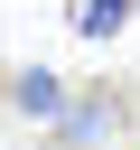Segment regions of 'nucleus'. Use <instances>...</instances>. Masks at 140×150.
Here are the masks:
<instances>
[{
	"label": "nucleus",
	"instance_id": "nucleus-1",
	"mask_svg": "<svg viewBox=\"0 0 140 150\" xmlns=\"http://www.w3.org/2000/svg\"><path fill=\"white\" fill-rule=\"evenodd\" d=\"M121 112H131V103H121L112 84H93V94H65V103H56V150H103V141L121 131Z\"/></svg>",
	"mask_w": 140,
	"mask_h": 150
},
{
	"label": "nucleus",
	"instance_id": "nucleus-2",
	"mask_svg": "<svg viewBox=\"0 0 140 150\" xmlns=\"http://www.w3.org/2000/svg\"><path fill=\"white\" fill-rule=\"evenodd\" d=\"M9 103H19L28 122H56V103H65V84H56L47 66H19V75H9Z\"/></svg>",
	"mask_w": 140,
	"mask_h": 150
},
{
	"label": "nucleus",
	"instance_id": "nucleus-3",
	"mask_svg": "<svg viewBox=\"0 0 140 150\" xmlns=\"http://www.w3.org/2000/svg\"><path fill=\"white\" fill-rule=\"evenodd\" d=\"M131 9H140V0H75V28H84V38H121Z\"/></svg>",
	"mask_w": 140,
	"mask_h": 150
}]
</instances>
